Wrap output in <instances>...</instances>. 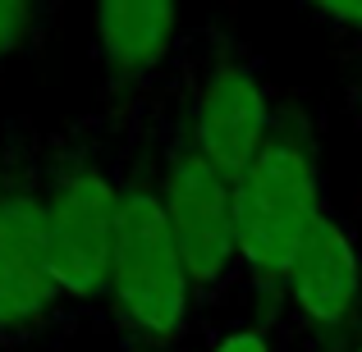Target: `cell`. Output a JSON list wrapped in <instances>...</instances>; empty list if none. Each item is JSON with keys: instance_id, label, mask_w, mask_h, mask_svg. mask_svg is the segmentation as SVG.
Returning <instances> with one entry per match:
<instances>
[{"instance_id": "277c9868", "label": "cell", "mask_w": 362, "mask_h": 352, "mask_svg": "<svg viewBox=\"0 0 362 352\" xmlns=\"http://www.w3.org/2000/svg\"><path fill=\"white\" fill-rule=\"evenodd\" d=\"M42 202L51 265L64 302L106 298L110 243L119 215V174L106 169L92 142H69L42 165Z\"/></svg>"}, {"instance_id": "8fae6325", "label": "cell", "mask_w": 362, "mask_h": 352, "mask_svg": "<svg viewBox=\"0 0 362 352\" xmlns=\"http://www.w3.org/2000/svg\"><path fill=\"white\" fill-rule=\"evenodd\" d=\"M303 5L317 9V14H321V18H330V23L362 32V0H303Z\"/></svg>"}, {"instance_id": "30bf717a", "label": "cell", "mask_w": 362, "mask_h": 352, "mask_svg": "<svg viewBox=\"0 0 362 352\" xmlns=\"http://www.w3.org/2000/svg\"><path fill=\"white\" fill-rule=\"evenodd\" d=\"M206 352H271V339H266V329L257 325H234L225 329V334H216Z\"/></svg>"}, {"instance_id": "ba28073f", "label": "cell", "mask_w": 362, "mask_h": 352, "mask_svg": "<svg viewBox=\"0 0 362 352\" xmlns=\"http://www.w3.org/2000/svg\"><path fill=\"white\" fill-rule=\"evenodd\" d=\"M289 298L298 316L321 334H339L362 320V256L344 220L326 215L317 224L289 274Z\"/></svg>"}, {"instance_id": "6da1fadb", "label": "cell", "mask_w": 362, "mask_h": 352, "mask_svg": "<svg viewBox=\"0 0 362 352\" xmlns=\"http://www.w3.org/2000/svg\"><path fill=\"white\" fill-rule=\"evenodd\" d=\"M106 302L119 329L138 348H170L188 329V311L197 307L184 252L165 220V202L156 188V165L119 174V215L110 243Z\"/></svg>"}, {"instance_id": "3957f363", "label": "cell", "mask_w": 362, "mask_h": 352, "mask_svg": "<svg viewBox=\"0 0 362 352\" xmlns=\"http://www.w3.org/2000/svg\"><path fill=\"white\" fill-rule=\"evenodd\" d=\"M280 106L262 78V64L247 46L230 42L225 32H202L193 55L184 60V97H179L175 128L221 169L239 178L252 156L266 147Z\"/></svg>"}, {"instance_id": "8992f818", "label": "cell", "mask_w": 362, "mask_h": 352, "mask_svg": "<svg viewBox=\"0 0 362 352\" xmlns=\"http://www.w3.org/2000/svg\"><path fill=\"white\" fill-rule=\"evenodd\" d=\"M64 293L51 265L42 202V165H0V344L42 334L55 320Z\"/></svg>"}, {"instance_id": "7c38bea8", "label": "cell", "mask_w": 362, "mask_h": 352, "mask_svg": "<svg viewBox=\"0 0 362 352\" xmlns=\"http://www.w3.org/2000/svg\"><path fill=\"white\" fill-rule=\"evenodd\" d=\"M349 352H362V320H358V329H354V344H349Z\"/></svg>"}, {"instance_id": "5b68a950", "label": "cell", "mask_w": 362, "mask_h": 352, "mask_svg": "<svg viewBox=\"0 0 362 352\" xmlns=\"http://www.w3.org/2000/svg\"><path fill=\"white\" fill-rule=\"evenodd\" d=\"M156 188L165 202V220L184 252L193 298L211 302L243 270L239 220H234V178H225L179 128L160 142Z\"/></svg>"}, {"instance_id": "7a4b0ae2", "label": "cell", "mask_w": 362, "mask_h": 352, "mask_svg": "<svg viewBox=\"0 0 362 352\" xmlns=\"http://www.w3.org/2000/svg\"><path fill=\"white\" fill-rule=\"evenodd\" d=\"M321 206L317 151L298 115L280 110L266 147L234 178V220H239L243 270L271 284H289L308 238L326 220Z\"/></svg>"}, {"instance_id": "9c48e42d", "label": "cell", "mask_w": 362, "mask_h": 352, "mask_svg": "<svg viewBox=\"0 0 362 352\" xmlns=\"http://www.w3.org/2000/svg\"><path fill=\"white\" fill-rule=\"evenodd\" d=\"M46 0H0V60H14L42 37Z\"/></svg>"}, {"instance_id": "52a82bcc", "label": "cell", "mask_w": 362, "mask_h": 352, "mask_svg": "<svg viewBox=\"0 0 362 352\" xmlns=\"http://www.w3.org/2000/svg\"><path fill=\"white\" fill-rule=\"evenodd\" d=\"M92 46L106 83L142 87L179 51V0H92Z\"/></svg>"}]
</instances>
